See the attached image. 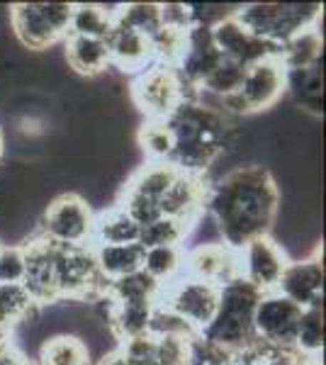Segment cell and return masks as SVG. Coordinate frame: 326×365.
I'll use <instances>...</instances> for the list:
<instances>
[{"label":"cell","mask_w":326,"mask_h":365,"mask_svg":"<svg viewBox=\"0 0 326 365\" xmlns=\"http://www.w3.org/2000/svg\"><path fill=\"white\" fill-rule=\"evenodd\" d=\"M185 34L180 29H170L163 27L156 29L151 34V49H153V63H163V66L175 68L178 61L183 56V49H185Z\"/></svg>","instance_id":"35"},{"label":"cell","mask_w":326,"mask_h":365,"mask_svg":"<svg viewBox=\"0 0 326 365\" xmlns=\"http://www.w3.org/2000/svg\"><path fill=\"white\" fill-rule=\"evenodd\" d=\"M195 225L173 220V217H158L141 227L139 246L141 249H153V246H183V241L190 239Z\"/></svg>","instance_id":"31"},{"label":"cell","mask_w":326,"mask_h":365,"mask_svg":"<svg viewBox=\"0 0 326 365\" xmlns=\"http://www.w3.org/2000/svg\"><path fill=\"white\" fill-rule=\"evenodd\" d=\"M141 227L124 212L120 205L96 217L93 225V246H122V244H139Z\"/></svg>","instance_id":"22"},{"label":"cell","mask_w":326,"mask_h":365,"mask_svg":"<svg viewBox=\"0 0 326 365\" xmlns=\"http://www.w3.org/2000/svg\"><path fill=\"white\" fill-rule=\"evenodd\" d=\"M185 275L198 280L227 285V282L241 278L239 251L229 249L227 244H200L193 251L185 253Z\"/></svg>","instance_id":"17"},{"label":"cell","mask_w":326,"mask_h":365,"mask_svg":"<svg viewBox=\"0 0 326 365\" xmlns=\"http://www.w3.org/2000/svg\"><path fill=\"white\" fill-rule=\"evenodd\" d=\"M175 175H178V168H173L170 163H156V161L144 163V166L127 180V185H124L120 207L127 212L139 227L163 217L161 202H163L165 192H168L170 182L175 180Z\"/></svg>","instance_id":"9"},{"label":"cell","mask_w":326,"mask_h":365,"mask_svg":"<svg viewBox=\"0 0 326 365\" xmlns=\"http://www.w3.org/2000/svg\"><path fill=\"white\" fill-rule=\"evenodd\" d=\"M117 8L112 10L108 5H93V3H78L71 10L68 20V34L76 37H93V39H105L115 22Z\"/></svg>","instance_id":"28"},{"label":"cell","mask_w":326,"mask_h":365,"mask_svg":"<svg viewBox=\"0 0 326 365\" xmlns=\"http://www.w3.org/2000/svg\"><path fill=\"white\" fill-rule=\"evenodd\" d=\"M39 365H91V353L76 334H56L39 344Z\"/></svg>","instance_id":"29"},{"label":"cell","mask_w":326,"mask_h":365,"mask_svg":"<svg viewBox=\"0 0 326 365\" xmlns=\"http://www.w3.org/2000/svg\"><path fill=\"white\" fill-rule=\"evenodd\" d=\"M258 297L260 292L248 285L244 278H236L222 285L215 317L198 336L229 353L244 349L251 341H256L253 336V309H256Z\"/></svg>","instance_id":"3"},{"label":"cell","mask_w":326,"mask_h":365,"mask_svg":"<svg viewBox=\"0 0 326 365\" xmlns=\"http://www.w3.org/2000/svg\"><path fill=\"white\" fill-rule=\"evenodd\" d=\"M27 258L25 268V280L22 287L27 290V295L44 307V304H56L58 302V285H56V258L54 251L56 246L44 237L32 239L27 244H22Z\"/></svg>","instance_id":"14"},{"label":"cell","mask_w":326,"mask_h":365,"mask_svg":"<svg viewBox=\"0 0 326 365\" xmlns=\"http://www.w3.org/2000/svg\"><path fill=\"white\" fill-rule=\"evenodd\" d=\"M139 146L149 161H156V163H168L170 161V154H173V134L165 122H153V120H146L144 125L139 129Z\"/></svg>","instance_id":"34"},{"label":"cell","mask_w":326,"mask_h":365,"mask_svg":"<svg viewBox=\"0 0 326 365\" xmlns=\"http://www.w3.org/2000/svg\"><path fill=\"white\" fill-rule=\"evenodd\" d=\"M282 93H285V68L280 58H263L246 68L239 91L219 100L217 110L227 117L263 113L282 98Z\"/></svg>","instance_id":"5"},{"label":"cell","mask_w":326,"mask_h":365,"mask_svg":"<svg viewBox=\"0 0 326 365\" xmlns=\"http://www.w3.org/2000/svg\"><path fill=\"white\" fill-rule=\"evenodd\" d=\"M41 307L27 295L22 285H0V329H13L17 324H34Z\"/></svg>","instance_id":"27"},{"label":"cell","mask_w":326,"mask_h":365,"mask_svg":"<svg viewBox=\"0 0 326 365\" xmlns=\"http://www.w3.org/2000/svg\"><path fill=\"white\" fill-rule=\"evenodd\" d=\"M219 302V285L207 280L190 278L183 273L180 278L163 287L161 302L173 314L180 317L195 334H200L212 322Z\"/></svg>","instance_id":"10"},{"label":"cell","mask_w":326,"mask_h":365,"mask_svg":"<svg viewBox=\"0 0 326 365\" xmlns=\"http://www.w3.org/2000/svg\"><path fill=\"white\" fill-rule=\"evenodd\" d=\"M219 61H222V54L215 46L212 29L193 25L185 34V49H183V56L175 66V73L188 91L198 93V86L210 76V71Z\"/></svg>","instance_id":"16"},{"label":"cell","mask_w":326,"mask_h":365,"mask_svg":"<svg viewBox=\"0 0 326 365\" xmlns=\"http://www.w3.org/2000/svg\"><path fill=\"white\" fill-rule=\"evenodd\" d=\"M93 225L96 215L78 192H61L46 205L39 220L41 237L56 246H91Z\"/></svg>","instance_id":"8"},{"label":"cell","mask_w":326,"mask_h":365,"mask_svg":"<svg viewBox=\"0 0 326 365\" xmlns=\"http://www.w3.org/2000/svg\"><path fill=\"white\" fill-rule=\"evenodd\" d=\"M27 258L22 246H0V285H22Z\"/></svg>","instance_id":"36"},{"label":"cell","mask_w":326,"mask_h":365,"mask_svg":"<svg viewBox=\"0 0 326 365\" xmlns=\"http://www.w3.org/2000/svg\"><path fill=\"white\" fill-rule=\"evenodd\" d=\"M66 66L78 76H96L105 73L110 68V56H108V44L105 39H93V37H76V34H66Z\"/></svg>","instance_id":"21"},{"label":"cell","mask_w":326,"mask_h":365,"mask_svg":"<svg viewBox=\"0 0 326 365\" xmlns=\"http://www.w3.org/2000/svg\"><path fill=\"white\" fill-rule=\"evenodd\" d=\"M105 44H108L110 66L120 68L124 73H141L153 63L151 39L120 25V22H112Z\"/></svg>","instance_id":"18"},{"label":"cell","mask_w":326,"mask_h":365,"mask_svg":"<svg viewBox=\"0 0 326 365\" xmlns=\"http://www.w3.org/2000/svg\"><path fill=\"white\" fill-rule=\"evenodd\" d=\"M205 212L215 222L222 244L241 251L248 241L270 237L280 212V190L268 168L246 163L210 185Z\"/></svg>","instance_id":"1"},{"label":"cell","mask_w":326,"mask_h":365,"mask_svg":"<svg viewBox=\"0 0 326 365\" xmlns=\"http://www.w3.org/2000/svg\"><path fill=\"white\" fill-rule=\"evenodd\" d=\"M207 190H210V185L205 182L203 175H190L178 170L175 180L170 182L168 192H165L161 202V215L195 225L205 212Z\"/></svg>","instance_id":"19"},{"label":"cell","mask_w":326,"mask_h":365,"mask_svg":"<svg viewBox=\"0 0 326 365\" xmlns=\"http://www.w3.org/2000/svg\"><path fill=\"white\" fill-rule=\"evenodd\" d=\"M198 98V93H188L183 81L178 78L175 68L163 63H151L141 73H136L132 83V100L139 108V113L146 115V120L163 122L175 113V108L183 100Z\"/></svg>","instance_id":"7"},{"label":"cell","mask_w":326,"mask_h":365,"mask_svg":"<svg viewBox=\"0 0 326 365\" xmlns=\"http://www.w3.org/2000/svg\"><path fill=\"white\" fill-rule=\"evenodd\" d=\"M71 3H20L10 8V27L25 49L44 51L66 39Z\"/></svg>","instance_id":"6"},{"label":"cell","mask_w":326,"mask_h":365,"mask_svg":"<svg viewBox=\"0 0 326 365\" xmlns=\"http://www.w3.org/2000/svg\"><path fill=\"white\" fill-rule=\"evenodd\" d=\"M322 46H324V39L317 27L302 29L300 34H295L292 39H287V42L280 46L277 58H280L285 71L307 68L322 61Z\"/></svg>","instance_id":"24"},{"label":"cell","mask_w":326,"mask_h":365,"mask_svg":"<svg viewBox=\"0 0 326 365\" xmlns=\"http://www.w3.org/2000/svg\"><path fill=\"white\" fill-rule=\"evenodd\" d=\"M3 154H5V146H3V132H0V161H3Z\"/></svg>","instance_id":"41"},{"label":"cell","mask_w":326,"mask_h":365,"mask_svg":"<svg viewBox=\"0 0 326 365\" xmlns=\"http://www.w3.org/2000/svg\"><path fill=\"white\" fill-rule=\"evenodd\" d=\"M239 266L241 278L263 295L277 287L287 266V256L272 237H258L239 251Z\"/></svg>","instance_id":"12"},{"label":"cell","mask_w":326,"mask_h":365,"mask_svg":"<svg viewBox=\"0 0 326 365\" xmlns=\"http://www.w3.org/2000/svg\"><path fill=\"white\" fill-rule=\"evenodd\" d=\"M275 292L287 297L297 307H314L324 302V263L322 249L314 251V256L287 261L282 278L277 282Z\"/></svg>","instance_id":"13"},{"label":"cell","mask_w":326,"mask_h":365,"mask_svg":"<svg viewBox=\"0 0 326 365\" xmlns=\"http://www.w3.org/2000/svg\"><path fill=\"white\" fill-rule=\"evenodd\" d=\"M212 39H215V46L224 58L241 63V66H246V68L263 61V58H272L280 54L277 46L253 37V34L236 20L234 13L229 17H224V20H219L217 25L212 27Z\"/></svg>","instance_id":"15"},{"label":"cell","mask_w":326,"mask_h":365,"mask_svg":"<svg viewBox=\"0 0 326 365\" xmlns=\"http://www.w3.org/2000/svg\"><path fill=\"white\" fill-rule=\"evenodd\" d=\"M163 295V285L156 282L153 278L144 273V270H136L132 275H124L120 280L108 282V290L105 297L112 302H153L158 304Z\"/></svg>","instance_id":"25"},{"label":"cell","mask_w":326,"mask_h":365,"mask_svg":"<svg viewBox=\"0 0 326 365\" xmlns=\"http://www.w3.org/2000/svg\"><path fill=\"white\" fill-rule=\"evenodd\" d=\"M190 339L188 336H158V339H153V344H156V365H188Z\"/></svg>","instance_id":"37"},{"label":"cell","mask_w":326,"mask_h":365,"mask_svg":"<svg viewBox=\"0 0 326 365\" xmlns=\"http://www.w3.org/2000/svg\"><path fill=\"white\" fill-rule=\"evenodd\" d=\"M173 134L170 166L180 173L203 175L227 154L236 132L227 115L200 98L183 100L175 113L163 120Z\"/></svg>","instance_id":"2"},{"label":"cell","mask_w":326,"mask_h":365,"mask_svg":"<svg viewBox=\"0 0 326 365\" xmlns=\"http://www.w3.org/2000/svg\"><path fill=\"white\" fill-rule=\"evenodd\" d=\"M244 73H246V66L222 56V61H219L217 66L210 71V76L198 86V96L200 93H207V96H215L217 100L227 98L231 93L239 91L241 81H244Z\"/></svg>","instance_id":"32"},{"label":"cell","mask_w":326,"mask_h":365,"mask_svg":"<svg viewBox=\"0 0 326 365\" xmlns=\"http://www.w3.org/2000/svg\"><path fill=\"white\" fill-rule=\"evenodd\" d=\"M322 10L319 3H253L234 8V17L253 37L280 49L302 29L317 27Z\"/></svg>","instance_id":"4"},{"label":"cell","mask_w":326,"mask_h":365,"mask_svg":"<svg viewBox=\"0 0 326 365\" xmlns=\"http://www.w3.org/2000/svg\"><path fill=\"white\" fill-rule=\"evenodd\" d=\"M141 270L165 287L168 282L178 280L185 273V251H183V246H153V249H144Z\"/></svg>","instance_id":"26"},{"label":"cell","mask_w":326,"mask_h":365,"mask_svg":"<svg viewBox=\"0 0 326 365\" xmlns=\"http://www.w3.org/2000/svg\"><path fill=\"white\" fill-rule=\"evenodd\" d=\"M120 353L129 365H156V344H153V336H149V334L122 341Z\"/></svg>","instance_id":"38"},{"label":"cell","mask_w":326,"mask_h":365,"mask_svg":"<svg viewBox=\"0 0 326 365\" xmlns=\"http://www.w3.org/2000/svg\"><path fill=\"white\" fill-rule=\"evenodd\" d=\"M302 307L280 292H263L253 309V336L272 349H295Z\"/></svg>","instance_id":"11"},{"label":"cell","mask_w":326,"mask_h":365,"mask_svg":"<svg viewBox=\"0 0 326 365\" xmlns=\"http://www.w3.org/2000/svg\"><path fill=\"white\" fill-rule=\"evenodd\" d=\"M98 365H129L127 361H124V356L120 353V349L117 351H110V353H105L103 358L98 361Z\"/></svg>","instance_id":"40"},{"label":"cell","mask_w":326,"mask_h":365,"mask_svg":"<svg viewBox=\"0 0 326 365\" xmlns=\"http://www.w3.org/2000/svg\"><path fill=\"white\" fill-rule=\"evenodd\" d=\"M285 91L302 113L319 117L324 113V68L322 61L307 68L285 71Z\"/></svg>","instance_id":"20"},{"label":"cell","mask_w":326,"mask_h":365,"mask_svg":"<svg viewBox=\"0 0 326 365\" xmlns=\"http://www.w3.org/2000/svg\"><path fill=\"white\" fill-rule=\"evenodd\" d=\"M115 22L134 29V32L151 37L156 29H161V5L158 3H129L117 5Z\"/></svg>","instance_id":"33"},{"label":"cell","mask_w":326,"mask_h":365,"mask_svg":"<svg viewBox=\"0 0 326 365\" xmlns=\"http://www.w3.org/2000/svg\"><path fill=\"white\" fill-rule=\"evenodd\" d=\"M295 351L302 358H319L324 351V304L305 307L295 334Z\"/></svg>","instance_id":"30"},{"label":"cell","mask_w":326,"mask_h":365,"mask_svg":"<svg viewBox=\"0 0 326 365\" xmlns=\"http://www.w3.org/2000/svg\"><path fill=\"white\" fill-rule=\"evenodd\" d=\"M0 365H32V363L27 361L25 353H20L15 346L8 344L0 349Z\"/></svg>","instance_id":"39"},{"label":"cell","mask_w":326,"mask_h":365,"mask_svg":"<svg viewBox=\"0 0 326 365\" xmlns=\"http://www.w3.org/2000/svg\"><path fill=\"white\" fill-rule=\"evenodd\" d=\"M98 270L105 280H120L124 275H132L141 270L144 249L139 244H122V246H93Z\"/></svg>","instance_id":"23"}]
</instances>
